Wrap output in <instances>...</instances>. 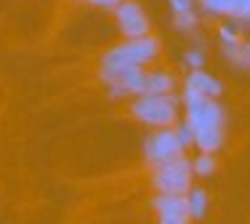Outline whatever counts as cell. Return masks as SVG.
<instances>
[{
    "mask_svg": "<svg viewBox=\"0 0 250 224\" xmlns=\"http://www.w3.org/2000/svg\"><path fill=\"white\" fill-rule=\"evenodd\" d=\"M160 40L146 35V38H133L125 40L120 45H112L109 51H104L101 64H125V67H146V64L160 59Z\"/></svg>",
    "mask_w": 250,
    "mask_h": 224,
    "instance_id": "7a4b0ae2",
    "label": "cell"
},
{
    "mask_svg": "<svg viewBox=\"0 0 250 224\" xmlns=\"http://www.w3.org/2000/svg\"><path fill=\"white\" fill-rule=\"evenodd\" d=\"M200 19L194 11H189V14H173V27L178 32H187V35H194V29H197Z\"/></svg>",
    "mask_w": 250,
    "mask_h": 224,
    "instance_id": "4fadbf2b",
    "label": "cell"
},
{
    "mask_svg": "<svg viewBox=\"0 0 250 224\" xmlns=\"http://www.w3.org/2000/svg\"><path fill=\"white\" fill-rule=\"evenodd\" d=\"M184 64L189 69H205V54H202V48H189L184 54Z\"/></svg>",
    "mask_w": 250,
    "mask_h": 224,
    "instance_id": "2e32d148",
    "label": "cell"
},
{
    "mask_svg": "<svg viewBox=\"0 0 250 224\" xmlns=\"http://www.w3.org/2000/svg\"><path fill=\"white\" fill-rule=\"evenodd\" d=\"M187 200H189V216L192 219H205L208 214V192L202 187H192L187 192Z\"/></svg>",
    "mask_w": 250,
    "mask_h": 224,
    "instance_id": "8fae6325",
    "label": "cell"
},
{
    "mask_svg": "<svg viewBox=\"0 0 250 224\" xmlns=\"http://www.w3.org/2000/svg\"><path fill=\"white\" fill-rule=\"evenodd\" d=\"M184 88H192V91L202 93V96H210V99H218L224 93L221 80H216L210 72H205V69H189L187 80H184Z\"/></svg>",
    "mask_w": 250,
    "mask_h": 224,
    "instance_id": "ba28073f",
    "label": "cell"
},
{
    "mask_svg": "<svg viewBox=\"0 0 250 224\" xmlns=\"http://www.w3.org/2000/svg\"><path fill=\"white\" fill-rule=\"evenodd\" d=\"M176 134H178V139H181L184 147H194V128L189 126L187 120H181V123L176 126Z\"/></svg>",
    "mask_w": 250,
    "mask_h": 224,
    "instance_id": "ac0fdd59",
    "label": "cell"
},
{
    "mask_svg": "<svg viewBox=\"0 0 250 224\" xmlns=\"http://www.w3.org/2000/svg\"><path fill=\"white\" fill-rule=\"evenodd\" d=\"M192 168H194V176H200V179L213 176L216 174V155L213 152H197V157L192 160Z\"/></svg>",
    "mask_w": 250,
    "mask_h": 224,
    "instance_id": "7c38bea8",
    "label": "cell"
},
{
    "mask_svg": "<svg viewBox=\"0 0 250 224\" xmlns=\"http://www.w3.org/2000/svg\"><path fill=\"white\" fill-rule=\"evenodd\" d=\"M192 179H194V168L192 160L187 155L176 157L170 163L152 168V190L154 192H170V195H187L192 190Z\"/></svg>",
    "mask_w": 250,
    "mask_h": 224,
    "instance_id": "277c9868",
    "label": "cell"
},
{
    "mask_svg": "<svg viewBox=\"0 0 250 224\" xmlns=\"http://www.w3.org/2000/svg\"><path fill=\"white\" fill-rule=\"evenodd\" d=\"M176 80L168 69H146L144 93H173Z\"/></svg>",
    "mask_w": 250,
    "mask_h": 224,
    "instance_id": "9c48e42d",
    "label": "cell"
},
{
    "mask_svg": "<svg viewBox=\"0 0 250 224\" xmlns=\"http://www.w3.org/2000/svg\"><path fill=\"white\" fill-rule=\"evenodd\" d=\"M85 3H88V0H85Z\"/></svg>",
    "mask_w": 250,
    "mask_h": 224,
    "instance_id": "603a6c76",
    "label": "cell"
},
{
    "mask_svg": "<svg viewBox=\"0 0 250 224\" xmlns=\"http://www.w3.org/2000/svg\"><path fill=\"white\" fill-rule=\"evenodd\" d=\"M88 3H93V5H99V8H112L115 11L117 5L123 3V0H88Z\"/></svg>",
    "mask_w": 250,
    "mask_h": 224,
    "instance_id": "44dd1931",
    "label": "cell"
},
{
    "mask_svg": "<svg viewBox=\"0 0 250 224\" xmlns=\"http://www.w3.org/2000/svg\"><path fill=\"white\" fill-rule=\"evenodd\" d=\"M202 11L205 14H213V16H229V5L231 0H200Z\"/></svg>",
    "mask_w": 250,
    "mask_h": 224,
    "instance_id": "9a60e30c",
    "label": "cell"
},
{
    "mask_svg": "<svg viewBox=\"0 0 250 224\" xmlns=\"http://www.w3.org/2000/svg\"><path fill=\"white\" fill-rule=\"evenodd\" d=\"M152 208L160 216H189V200L187 195H170V192H157L152 198ZM192 219V216H189Z\"/></svg>",
    "mask_w": 250,
    "mask_h": 224,
    "instance_id": "52a82bcc",
    "label": "cell"
},
{
    "mask_svg": "<svg viewBox=\"0 0 250 224\" xmlns=\"http://www.w3.org/2000/svg\"><path fill=\"white\" fill-rule=\"evenodd\" d=\"M218 38H221V43H240L242 35H240V29H237V22L234 24H221L218 27Z\"/></svg>",
    "mask_w": 250,
    "mask_h": 224,
    "instance_id": "e0dca14e",
    "label": "cell"
},
{
    "mask_svg": "<svg viewBox=\"0 0 250 224\" xmlns=\"http://www.w3.org/2000/svg\"><path fill=\"white\" fill-rule=\"evenodd\" d=\"M181 104L184 99H178L176 93H141L130 102V115L149 128H173Z\"/></svg>",
    "mask_w": 250,
    "mask_h": 224,
    "instance_id": "6da1fadb",
    "label": "cell"
},
{
    "mask_svg": "<svg viewBox=\"0 0 250 224\" xmlns=\"http://www.w3.org/2000/svg\"><path fill=\"white\" fill-rule=\"evenodd\" d=\"M194 147H197V152H213V155H216V152L224 147V128L197 131L194 134Z\"/></svg>",
    "mask_w": 250,
    "mask_h": 224,
    "instance_id": "30bf717a",
    "label": "cell"
},
{
    "mask_svg": "<svg viewBox=\"0 0 250 224\" xmlns=\"http://www.w3.org/2000/svg\"><path fill=\"white\" fill-rule=\"evenodd\" d=\"M229 19L237 22V24H245V22H250V0H231L229 5Z\"/></svg>",
    "mask_w": 250,
    "mask_h": 224,
    "instance_id": "5bb4252c",
    "label": "cell"
},
{
    "mask_svg": "<svg viewBox=\"0 0 250 224\" xmlns=\"http://www.w3.org/2000/svg\"><path fill=\"white\" fill-rule=\"evenodd\" d=\"M242 54H245V69H250V40H242Z\"/></svg>",
    "mask_w": 250,
    "mask_h": 224,
    "instance_id": "7402d4cb",
    "label": "cell"
},
{
    "mask_svg": "<svg viewBox=\"0 0 250 224\" xmlns=\"http://www.w3.org/2000/svg\"><path fill=\"white\" fill-rule=\"evenodd\" d=\"M157 224H189V216H160Z\"/></svg>",
    "mask_w": 250,
    "mask_h": 224,
    "instance_id": "ffe728a7",
    "label": "cell"
},
{
    "mask_svg": "<svg viewBox=\"0 0 250 224\" xmlns=\"http://www.w3.org/2000/svg\"><path fill=\"white\" fill-rule=\"evenodd\" d=\"M144 67H125V64H99V80L104 83L106 93L115 99L141 96L144 93Z\"/></svg>",
    "mask_w": 250,
    "mask_h": 224,
    "instance_id": "3957f363",
    "label": "cell"
},
{
    "mask_svg": "<svg viewBox=\"0 0 250 224\" xmlns=\"http://www.w3.org/2000/svg\"><path fill=\"white\" fill-rule=\"evenodd\" d=\"M115 22H117V29L125 40H133V38H146L152 35V27H149V19H146L144 8L133 0H123L120 5L115 8Z\"/></svg>",
    "mask_w": 250,
    "mask_h": 224,
    "instance_id": "8992f818",
    "label": "cell"
},
{
    "mask_svg": "<svg viewBox=\"0 0 250 224\" xmlns=\"http://www.w3.org/2000/svg\"><path fill=\"white\" fill-rule=\"evenodd\" d=\"M168 3H170L173 14H189V11H194V0H168Z\"/></svg>",
    "mask_w": 250,
    "mask_h": 224,
    "instance_id": "d6986e66",
    "label": "cell"
},
{
    "mask_svg": "<svg viewBox=\"0 0 250 224\" xmlns=\"http://www.w3.org/2000/svg\"><path fill=\"white\" fill-rule=\"evenodd\" d=\"M184 152H187V147L178 139L176 126L173 128H154V134H149L144 141V157H146V163H149V168H157V166H163V163L176 160Z\"/></svg>",
    "mask_w": 250,
    "mask_h": 224,
    "instance_id": "5b68a950",
    "label": "cell"
}]
</instances>
